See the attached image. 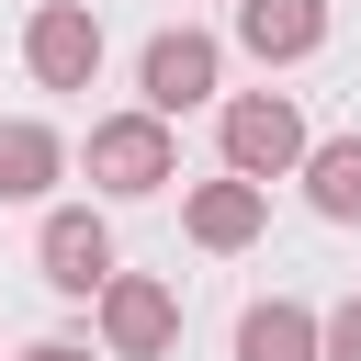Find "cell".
Returning <instances> with one entry per match:
<instances>
[{
	"instance_id": "277c9868",
	"label": "cell",
	"mask_w": 361,
	"mask_h": 361,
	"mask_svg": "<svg viewBox=\"0 0 361 361\" xmlns=\"http://www.w3.org/2000/svg\"><path fill=\"white\" fill-rule=\"evenodd\" d=\"M90 327H102V361H158V350L180 338V293H169L158 271H113L102 305H90Z\"/></svg>"
},
{
	"instance_id": "7c38bea8",
	"label": "cell",
	"mask_w": 361,
	"mask_h": 361,
	"mask_svg": "<svg viewBox=\"0 0 361 361\" xmlns=\"http://www.w3.org/2000/svg\"><path fill=\"white\" fill-rule=\"evenodd\" d=\"M327 361H361V293H350V305H327Z\"/></svg>"
},
{
	"instance_id": "ba28073f",
	"label": "cell",
	"mask_w": 361,
	"mask_h": 361,
	"mask_svg": "<svg viewBox=\"0 0 361 361\" xmlns=\"http://www.w3.org/2000/svg\"><path fill=\"white\" fill-rule=\"evenodd\" d=\"M237 45L259 68H293V56L327 45V0H237Z\"/></svg>"
},
{
	"instance_id": "5b68a950",
	"label": "cell",
	"mask_w": 361,
	"mask_h": 361,
	"mask_svg": "<svg viewBox=\"0 0 361 361\" xmlns=\"http://www.w3.org/2000/svg\"><path fill=\"white\" fill-rule=\"evenodd\" d=\"M23 68H34V90H90V79H102V11H90V0H34Z\"/></svg>"
},
{
	"instance_id": "9c48e42d",
	"label": "cell",
	"mask_w": 361,
	"mask_h": 361,
	"mask_svg": "<svg viewBox=\"0 0 361 361\" xmlns=\"http://www.w3.org/2000/svg\"><path fill=\"white\" fill-rule=\"evenodd\" d=\"M237 361H327V316L293 305V293H259L237 316Z\"/></svg>"
},
{
	"instance_id": "6da1fadb",
	"label": "cell",
	"mask_w": 361,
	"mask_h": 361,
	"mask_svg": "<svg viewBox=\"0 0 361 361\" xmlns=\"http://www.w3.org/2000/svg\"><path fill=\"white\" fill-rule=\"evenodd\" d=\"M79 169H90V192H102V203H147V192H169V180H180V135L135 102V113H102V124H90Z\"/></svg>"
},
{
	"instance_id": "7a4b0ae2",
	"label": "cell",
	"mask_w": 361,
	"mask_h": 361,
	"mask_svg": "<svg viewBox=\"0 0 361 361\" xmlns=\"http://www.w3.org/2000/svg\"><path fill=\"white\" fill-rule=\"evenodd\" d=\"M214 147H226V169L237 180H282V169H305L316 158V135H305V113H293V90H237V102H214Z\"/></svg>"
},
{
	"instance_id": "3957f363",
	"label": "cell",
	"mask_w": 361,
	"mask_h": 361,
	"mask_svg": "<svg viewBox=\"0 0 361 361\" xmlns=\"http://www.w3.org/2000/svg\"><path fill=\"white\" fill-rule=\"evenodd\" d=\"M214 90H226V45H214L203 23H158L147 56H135V102H147L158 124H180V113H203Z\"/></svg>"
},
{
	"instance_id": "4fadbf2b",
	"label": "cell",
	"mask_w": 361,
	"mask_h": 361,
	"mask_svg": "<svg viewBox=\"0 0 361 361\" xmlns=\"http://www.w3.org/2000/svg\"><path fill=\"white\" fill-rule=\"evenodd\" d=\"M11 361H102L90 338H34V350H11Z\"/></svg>"
},
{
	"instance_id": "8fae6325",
	"label": "cell",
	"mask_w": 361,
	"mask_h": 361,
	"mask_svg": "<svg viewBox=\"0 0 361 361\" xmlns=\"http://www.w3.org/2000/svg\"><path fill=\"white\" fill-rule=\"evenodd\" d=\"M293 180H305V203H316L327 226H361V135H316V158H305Z\"/></svg>"
},
{
	"instance_id": "8992f818",
	"label": "cell",
	"mask_w": 361,
	"mask_h": 361,
	"mask_svg": "<svg viewBox=\"0 0 361 361\" xmlns=\"http://www.w3.org/2000/svg\"><path fill=\"white\" fill-rule=\"evenodd\" d=\"M34 259H45V282H56V293H79V305H102V282L124 271V259H113V226H102L90 203H45Z\"/></svg>"
},
{
	"instance_id": "30bf717a",
	"label": "cell",
	"mask_w": 361,
	"mask_h": 361,
	"mask_svg": "<svg viewBox=\"0 0 361 361\" xmlns=\"http://www.w3.org/2000/svg\"><path fill=\"white\" fill-rule=\"evenodd\" d=\"M56 180H68V135H56V124H34V113H23V124H0V203H45Z\"/></svg>"
},
{
	"instance_id": "52a82bcc",
	"label": "cell",
	"mask_w": 361,
	"mask_h": 361,
	"mask_svg": "<svg viewBox=\"0 0 361 361\" xmlns=\"http://www.w3.org/2000/svg\"><path fill=\"white\" fill-rule=\"evenodd\" d=\"M259 226H271V192H259V180H237V169H214V180H192V192H180V237H192V248H214V259H237Z\"/></svg>"
}]
</instances>
